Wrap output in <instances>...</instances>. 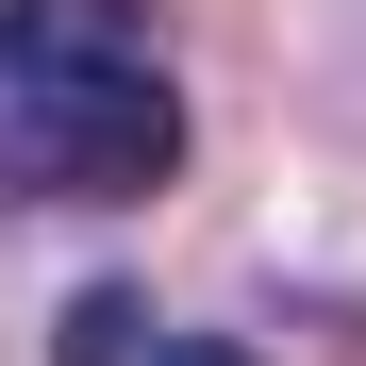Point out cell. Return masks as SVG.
<instances>
[{"mask_svg": "<svg viewBox=\"0 0 366 366\" xmlns=\"http://www.w3.org/2000/svg\"><path fill=\"white\" fill-rule=\"evenodd\" d=\"M150 366H250L233 333H150Z\"/></svg>", "mask_w": 366, "mask_h": 366, "instance_id": "3957f363", "label": "cell"}, {"mask_svg": "<svg viewBox=\"0 0 366 366\" xmlns=\"http://www.w3.org/2000/svg\"><path fill=\"white\" fill-rule=\"evenodd\" d=\"M183 167V84L134 0H0V200H167Z\"/></svg>", "mask_w": 366, "mask_h": 366, "instance_id": "6da1fadb", "label": "cell"}, {"mask_svg": "<svg viewBox=\"0 0 366 366\" xmlns=\"http://www.w3.org/2000/svg\"><path fill=\"white\" fill-rule=\"evenodd\" d=\"M67 366H150V300H134V283L67 300Z\"/></svg>", "mask_w": 366, "mask_h": 366, "instance_id": "7a4b0ae2", "label": "cell"}]
</instances>
